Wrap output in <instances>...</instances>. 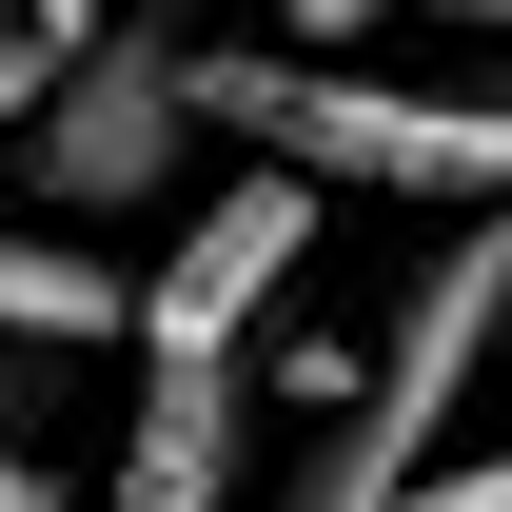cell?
Instances as JSON below:
<instances>
[{"label":"cell","mask_w":512,"mask_h":512,"mask_svg":"<svg viewBox=\"0 0 512 512\" xmlns=\"http://www.w3.org/2000/svg\"><path fill=\"white\" fill-rule=\"evenodd\" d=\"M197 119L316 197H453L512 217V79H394V60H296V40H197Z\"/></svg>","instance_id":"cell-1"},{"label":"cell","mask_w":512,"mask_h":512,"mask_svg":"<svg viewBox=\"0 0 512 512\" xmlns=\"http://www.w3.org/2000/svg\"><path fill=\"white\" fill-rule=\"evenodd\" d=\"M512 335V217H473V237L414 256V296L375 316V355H355V394L335 414H296V473L256 512H414V473L453 453V414H473V355Z\"/></svg>","instance_id":"cell-2"},{"label":"cell","mask_w":512,"mask_h":512,"mask_svg":"<svg viewBox=\"0 0 512 512\" xmlns=\"http://www.w3.org/2000/svg\"><path fill=\"white\" fill-rule=\"evenodd\" d=\"M237 158V138L197 119V40L178 20H99L60 79H40V119H20V217H60V237H99V217H158V197H197Z\"/></svg>","instance_id":"cell-3"},{"label":"cell","mask_w":512,"mask_h":512,"mask_svg":"<svg viewBox=\"0 0 512 512\" xmlns=\"http://www.w3.org/2000/svg\"><path fill=\"white\" fill-rule=\"evenodd\" d=\"M138 276L99 237H60V217H0V355H119Z\"/></svg>","instance_id":"cell-4"},{"label":"cell","mask_w":512,"mask_h":512,"mask_svg":"<svg viewBox=\"0 0 512 512\" xmlns=\"http://www.w3.org/2000/svg\"><path fill=\"white\" fill-rule=\"evenodd\" d=\"M375 20H414V0H276V40H296V60H355Z\"/></svg>","instance_id":"cell-5"},{"label":"cell","mask_w":512,"mask_h":512,"mask_svg":"<svg viewBox=\"0 0 512 512\" xmlns=\"http://www.w3.org/2000/svg\"><path fill=\"white\" fill-rule=\"evenodd\" d=\"M60 60H79V40H40V20H20V0H0V138L40 119V79H60Z\"/></svg>","instance_id":"cell-6"},{"label":"cell","mask_w":512,"mask_h":512,"mask_svg":"<svg viewBox=\"0 0 512 512\" xmlns=\"http://www.w3.org/2000/svg\"><path fill=\"white\" fill-rule=\"evenodd\" d=\"M0 512H99V473H60V434H40V453H0Z\"/></svg>","instance_id":"cell-7"},{"label":"cell","mask_w":512,"mask_h":512,"mask_svg":"<svg viewBox=\"0 0 512 512\" xmlns=\"http://www.w3.org/2000/svg\"><path fill=\"white\" fill-rule=\"evenodd\" d=\"M414 512H512V453H434V473H414Z\"/></svg>","instance_id":"cell-8"},{"label":"cell","mask_w":512,"mask_h":512,"mask_svg":"<svg viewBox=\"0 0 512 512\" xmlns=\"http://www.w3.org/2000/svg\"><path fill=\"white\" fill-rule=\"evenodd\" d=\"M434 20H453V40H512V0H434Z\"/></svg>","instance_id":"cell-9"}]
</instances>
